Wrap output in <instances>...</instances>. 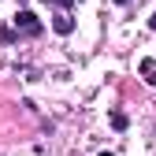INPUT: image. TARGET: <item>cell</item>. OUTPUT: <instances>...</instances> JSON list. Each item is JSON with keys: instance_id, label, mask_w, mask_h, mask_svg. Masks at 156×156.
I'll list each match as a JSON object with an SVG mask.
<instances>
[{"instance_id": "obj_1", "label": "cell", "mask_w": 156, "mask_h": 156, "mask_svg": "<svg viewBox=\"0 0 156 156\" xmlns=\"http://www.w3.org/2000/svg\"><path fill=\"white\" fill-rule=\"evenodd\" d=\"M15 34H23V37H37V34H41V23H37V15L23 8V11L15 15Z\"/></svg>"}, {"instance_id": "obj_2", "label": "cell", "mask_w": 156, "mask_h": 156, "mask_svg": "<svg viewBox=\"0 0 156 156\" xmlns=\"http://www.w3.org/2000/svg\"><path fill=\"white\" fill-rule=\"evenodd\" d=\"M141 78H145L149 86H156V60H152V56H145V60H141Z\"/></svg>"}, {"instance_id": "obj_3", "label": "cell", "mask_w": 156, "mask_h": 156, "mask_svg": "<svg viewBox=\"0 0 156 156\" xmlns=\"http://www.w3.org/2000/svg\"><path fill=\"white\" fill-rule=\"evenodd\" d=\"M52 30H56V34H71V30H74V19H71V15H56V19H52Z\"/></svg>"}, {"instance_id": "obj_4", "label": "cell", "mask_w": 156, "mask_h": 156, "mask_svg": "<svg viewBox=\"0 0 156 156\" xmlns=\"http://www.w3.org/2000/svg\"><path fill=\"white\" fill-rule=\"evenodd\" d=\"M112 126H115V130H126V115L115 112V115H112Z\"/></svg>"}, {"instance_id": "obj_5", "label": "cell", "mask_w": 156, "mask_h": 156, "mask_svg": "<svg viewBox=\"0 0 156 156\" xmlns=\"http://www.w3.org/2000/svg\"><path fill=\"white\" fill-rule=\"evenodd\" d=\"M48 4H56V8H71L74 0H48Z\"/></svg>"}, {"instance_id": "obj_6", "label": "cell", "mask_w": 156, "mask_h": 156, "mask_svg": "<svg viewBox=\"0 0 156 156\" xmlns=\"http://www.w3.org/2000/svg\"><path fill=\"white\" fill-rule=\"evenodd\" d=\"M115 4H130V0H115Z\"/></svg>"}, {"instance_id": "obj_7", "label": "cell", "mask_w": 156, "mask_h": 156, "mask_svg": "<svg viewBox=\"0 0 156 156\" xmlns=\"http://www.w3.org/2000/svg\"><path fill=\"white\" fill-rule=\"evenodd\" d=\"M152 30H156V15H152Z\"/></svg>"}, {"instance_id": "obj_8", "label": "cell", "mask_w": 156, "mask_h": 156, "mask_svg": "<svg viewBox=\"0 0 156 156\" xmlns=\"http://www.w3.org/2000/svg\"><path fill=\"white\" fill-rule=\"evenodd\" d=\"M101 156H112V152H101Z\"/></svg>"}]
</instances>
